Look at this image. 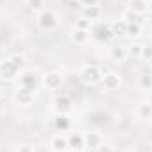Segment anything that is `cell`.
Here are the masks:
<instances>
[{
    "instance_id": "1",
    "label": "cell",
    "mask_w": 152,
    "mask_h": 152,
    "mask_svg": "<svg viewBox=\"0 0 152 152\" xmlns=\"http://www.w3.org/2000/svg\"><path fill=\"white\" fill-rule=\"evenodd\" d=\"M104 69H101L99 66H96V64H87V66H83L81 69H80V80L85 83V85H96V83H99L101 80H103V76H104Z\"/></svg>"
},
{
    "instance_id": "29",
    "label": "cell",
    "mask_w": 152,
    "mask_h": 152,
    "mask_svg": "<svg viewBox=\"0 0 152 152\" xmlns=\"http://www.w3.org/2000/svg\"><path fill=\"white\" fill-rule=\"evenodd\" d=\"M16 152H34V147H32V145H27V143H21V145L16 149Z\"/></svg>"
},
{
    "instance_id": "18",
    "label": "cell",
    "mask_w": 152,
    "mask_h": 152,
    "mask_svg": "<svg viewBox=\"0 0 152 152\" xmlns=\"http://www.w3.org/2000/svg\"><path fill=\"white\" fill-rule=\"evenodd\" d=\"M69 126H71V122H69V118H67V115L66 113H58L55 117V127L58 129V131H67L69 129Z\"/></svg>"
},
{
    "instance_id": "27",
    "label": "cell",
    "mask_w": 152,
    "mask_h": 152,
    "mask_svg": "<svg viewBox=\"0 0 152 152\" xmlns=\"http://www.w3.org/2000/svg\"><path fill=\"white\" fill-rule=\"evenodd\" d=\"M142 58H145L147 62L152 58V44H145L142 50Z\"/></svg>"
},
{
    "instance_id": "33",
    "label": "cell",
    "mask_w": 152,
    "mask_h": 152,
    "mask_svg": "<svg viewBox=\"0 0 152 152\" xmlns=\"http://www.w3.org/2000/svg\"><path fill=\"white\" fill-rule=\"evenodd\" d=\"M149 67H151V69H152V58H151V60H149Z\"/></svg>"
},
{
    "instance_id": "34",
    "label": "cell",
    "mask_w": 152,
    "mask_h": 152,
    "mask_svg": "<svg viewBox=\"0 0 152 152\" xmlns=\"http://www.w3.org/2000/svg\"><path fill=\"white\" fill-rule=\"evenodd\" d=\"M73 152H85V151H73Z\"/></svg>"
},
{
    "instance_id": "14",
    "label": "cell",
    "mask_w": 152,
    "mask_h": 152,
    "mask_svg": "<svg viewBox=\"0 0 152 152\" xmlns=\"http://www.w3.org/2000/svg\"><path fill=\"white\" fill-rule=\"evenodd\" d=\"M90 39V32L88 30H80V28H73L71 32V41L76 44H87Z\"/></svg>"
},
{
    "instance_id": "10",
    "label": "cell",
    "mask_w": 152,
    "mask_h": 152,
    "mask_svg": "<svg viewBox=\"0 0 152 152\" xmlns=\"http://www.w3.org/2000/svg\"><path fill=\"white\" fill-rule=\"evenodd\" d=\"M110 58L113 62H118V64L124 62L127 58V46H124V44H113L110 48Z\"/></svg>"
},
{
    "instance_id": "3",
    "label": "cell",
    "mask_w": 152,
    "mask_h": 152,
    "mask_svg": "<svg viewBox=\"0 0 152 152\" xmlns=\"http://www.w3.org/2000/svg\"><path fill=\"white\" fill-rule=\"evenodd\" d=\"M18 81H20V87H23V88H28L32 92L37 90V78H36L34 71H28V69L21 71L18 76Z\"/></svg>"
},
{
    "instance_id": "25",
    "label": "cell",
    "mask_w": 152,
    "mask_h": 152,
    "mask_svg": "<svg viewBox=\"0 0 152 152\" xmlns=\"http://www.w3.org/2000/svg\"><path fill=\"white\" fill-rule=\"evenodd\" d=\"M122 20L127 21V23H140V14H136V12H133V11L127 9V11L122 14Z\"/></svg>"
},
{
    "instance_id": "26",
    "label": "cell",
    "mask_w": 152,
    "mask_h": 152,
    "mask_svg": "<svg viewBox=\"0 0 152 152\" xmlns=\"http://www.w3.org/2000/svg\"><path fill=\"white\" fill-rule=\"evenodd\" d=\"M96 32H97V37L101 39V41H106V39L113 37V36H112V30H110V27H99Z\"/></svg>"
},
{
    "instance_id": "32",
    "label": "cell",
    "mask_w": 152,
    "mask_h": 152,
    "mask_svg": "<svg viewBox=\"0 0 152 152\" xmlns=\"http://www.w3.org/2000/svg\"><path fill=\"white\" fill-rule=\"evenodd\" d=\"M2 97H4V88L0 87V101H2Z\"/></svg>"
},
{
    "instance_id": "6",
    "label": "cell",
    "mask_w": 152,
    "mask_h": 152,
    "mask_svg": "<svg viewBox=\"0 0 152 152\" xmlns=\"http://www.w3.org/2000/svg\"><path fill=\"white\" fill-rule=\"evenodd\" d=\"M83 140H85V149H99L103 145V142H104V138L97 131H87V133H83Z\"/></svg>"
},
{
    "instance_id": "17",
    "label": "cell",
    "mask_w": 152,
    "mask_h": 152,
    "mask_svg": "<svg viewBox=\"0 0 152 152\" xmlns=\"http://www.w3.org/2000/svg\"><path fill=\"white\" fill-rule=\"evenodd\" d=\"M69 147L73 151H85V140H83V134H71L69 136Z\"/></svg>"
},
{
    "instance_id": "4",
    "label": "cell",
    "mask_w": 152,
    "mask_h": 152,
    "mask_svg": "<svg viewBox=\"0 0 152 152\" xmlns=\"http://www.w3.org/2000/svg\"><path fill=\"white\" fill-rule=\"evenodd\" d=\"M34 97H36V92H32L28 88H23V87H18V90L14 92V101L20 106H25V108L34 104Z\"/></svg>"
},
{
    "instance_id": "23",
    "label": "cell",
    "mask_w": 152,
    "mask_h": 152,
    "mask_svg": "<svg viewBox=\"0 0 152 152\" xmlns=\"http://www.w3.org/2000/svg\"><path fill=\"white\" fill-rule=\"evenodd\" d=\"M27 5L34 12H42L44 11V0H27Z\"/></svg>"
},
{
    "instance_id": "31",
    "label": "cell",
    "mask_w": 152,
    "mask_h": 152,
    "mask_svg": "<svg viewBox=\"0 0 152 152\" xmlns=\"http://www.w3.org/2000/svg\"><path fill=\"white\" fill-rule=\"evenodd\" d=\"M2 58H4V48L0 46V60H2Z\"/></svg>"
},
{
    "instance_id": "8",
    "label": "cell",
    "mask_w": 152,
    "mask_h": 152,
    "mask_svg": "<svg viewBox=\"0 0 152 152\" xmlns=\"http://www.w3.org/2000/svg\"><path fill=\"white\" fill-rule=\"evenodd\" d=\"M18 75H20V71H18V69L9 62V58H7V60H4V62H0V78H2V80L11 81V80H14Z\"/></svg>"
},
{
    "instance_id": "7",
    "label": "cell",
    "mask_w": 152,
    "mask_h": 152,
    "mask_svg": "<svg viewBox=\"0 0 152 152\" xmlns=\"http://www.w3.org/2000/svg\"><path fill=\"white\" fill-rule=\"evenodd\" d=\"M101 83H103V88L104 90H108V92H113V90H118V87H120V76L115 75V73H104L103 76V80H101Z\"/></svg>"
},
{
    "instance_id": "24",
    "label": "cell",
    "mask_w": 152,
    "mask_h": 152,
    "mask_svg": "<svg viewBox=\"0 0 152 152\" xmlns=\"http://www.w3.org/2000/svg\"><path fill=\"white\" fill-rule=\"evenodd\" d=\"M90 27H92V21L90 20H87V18H78L75 23V28H80V30H88L90 32Z\"/></svg>"
},
{
    "instance_id": "2",
    "label": "cell",
    "mask_w": 152,
    "mask_h": 152,
    "mask_svg": "<svg viewBox=\"0 0 152 152\" xmlns=\"http://www.w3.org/2000/svg\"><path fill=\"white\" fill-rule=\"evenodd\" d=\"M37 27L41 30H53L55 27H57V23H58V20H57V14L55 12H51V11H42V12H39L37 16Z\"/></svg>"
},
{
    "instance_id": "13",
    "label": "cell",
    "mask_w": 152,
    "mask_h": 152,
    "mask_svg": "<svg viewBox=\"0 0 152 152\" xmlns=\"http://www.w3.org/2000/svg\"><path fill=\"white\" fill-rule=\"evenodd\" d=\"M81 16L87 18V20H90V21H96V20H99L103 16V11H101L99 5H88V7L81 9Z\"/></svg>"
},
{
    "instance_id": "22",
    "label": "cell",
    "mask_w": 152,
    "mask_h": 152,
    "mask_svg": "<svg viewBox=\"0 0 152 152\" xmlns=\"http://www.w3.org/2000/svg\"><path fill=\"white\" fill-rule=\"evenodd\" d=\"M127 37L131 39H136L142 36V25L140 23H127Z\"/></svg>"
},
{
    "instance_id": "21",
    "label": "cell",
    "mask_w": 152,
    "mask_h": 152,
    "mask_svg": "<svg viewBox=\"0 0 152 152\" xmlns=\"http://www.w3.org/2000/svg\"><path fill=\"white\" fill-rule=\"evenodd\" d=\"M142 50H143V44L133 42L131 46H127V57H131V58H142Z\"/></svg>"
},
{
    "instance_id": "30",
    "label": "cell",
    "mask_w": 152,
    "mask_h": 152,
    "mask_svg": "<svg viewBox=\"0 0 152 152\" xmlns=\"http://www.w3.org/2000/svg\"><path fill=\"white\" fill-rule=\"evenodd\" d=\"M147 11H149V12H152V0H149V2H147Z\"/></svg>"
},
{
    "instance_id": "19",
    "label": "cell",
    "mask_w": 152,
    "mask_h": 152,
    "mask_svg": "<svg viewBox=\"0 0 152 152\" xmlns=\"http://www.w3.org/2000/svg\"><path fill=\"white\" fill-rule=\"evenodd\" d=\"M9 62L21 73V71H25V64H27V60H25V57L23 55H20V53H14V55H11L9 57Z\"/></svg>"
},
{
    "instance_id": "5",
    "label": "cell",
    "mask_w": 152,
    "mask_h": 152,
    "mask_svg": "<svg viewBox=\"0 0 152 152\" xmlns=\"http://www.w3.org/2000/svg\"><path fill=\"white\" fill-rule=\"evenodd\" d=\"M42 85L48 88V90H57L62 87V75L57 73V71H50L42 76Z\"/></svg>"
},
{
    "instance_id": "11",
    "label": "cell",
    "mask_w": 152,
    "mask_h": 152,
    "mask_svg": "<svg viewBox=\"0 0 152 152\" xmlns=\"http://www.w3.org/2000/svg\"><path fill=\"white\" fill-rule=\"evenodd\" d=\"M50 147L53 152H64L69 147V138L64 136V134H55L50 142Z\"/></svg>"
},
{
    "instance_id": "20",
    "label": "cell",
    "mask_w": 152,
    "mask_h": 152,
    "mask_svg": "<svg viewBox=\"0 0 152 152\" xmlns=\"http://www.w3.org/2000/svg\"><path fill=\"white\" fill-rule=\"evenodd\" d=\"M138 85L142 90H152V75L151 73H142L138 76Z\"/></svg>"
},
{
    "instance_id": "15",
    "label": "cell",
    "mask_w": 152,
    "mask_h": 152,
    "mask_svg": "<svg viewBox=\"0 0 152 152\" xmlns=\"http://www.w3.org/2000/svg\"><path fill=\"white\" fill-rule=\"evenodd\" d=\"M127 9L142 16L143 12H147V0H129L127 2Z\"/></svg>"
},
{
    "instance_id": "16",
    "label": "cell",
    "mask_w": 152,
    "mask_h": 152,
    "mask_svg": "<svg viewBox=\"0 0 152 152\" xmlns=\"http://www.w3.org/2000/svg\"><path fill=\"white\" fill-rule=\"evenodd\" d=\"M136 115L140 117V118H152V103L151 101H143V103H140L138 104V108H136Z\"/></svg>"
},
{
    "instance_id": "9",
    "label": "cell",
    "mask_w": 152,
    "mask_h": 152,
    "mask_svg": "<svg viewBox=\"0 0 152 152\" xmlns=\"http://www.w3.org/2000/svg\"><path fill=\"white\" fill-rule=\"evenodd\" d=\"M53 106H55V110H57L58 113H67V112H71V108H73V101H71L69 96H58V97H55Z\"/></svg>"
},
{
    "instance_id": "12",
    "label": "cell",
    "mask_w": 152,
    "mask_h": 152,
    "mask_svg": "<svg viewBox=\"0 0 152 152\" xmlns=\"http://www.w3.org/2000/svg\"><path fill=\"white\" fill-rule=\"evenodd\" d=\"M110 30H112V36L113 37H124L127 34V21H124L122 18L120 20H115L113 23L110 25Z\"/></svg>"
},
{
    "instance_id": "28",
    "label": "cell",
    "mask_w": 152,
    "mask_h": 152,
    "mask_svg": "<svg viewBox=\"0 0 152 152\" xmlns=\"http://www.w3.org/2000/svg\"><path fill=\"white\" fill-rule=\"evenodd\" d=\"M103 0H80V4L83 5V7H88V5H99Z\"/></svg>"
}]
</instances>
